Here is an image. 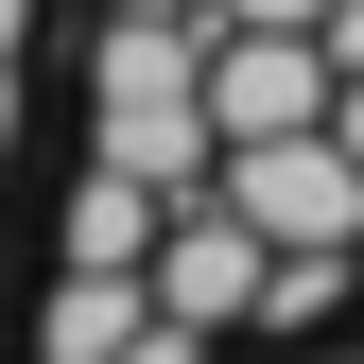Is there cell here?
<instances>
[{"instance_id":"10","label":"cell","mask_w":364,"mask_h":364,"mask_svg":"<svg viewBox=\"0 0 364 364\" xmlns=\"http://www.w3.org/2000/svg\"><path fill=\"white\" fill-rule=\"evenodd\" d=\"M105 18H208V0H105Z\"/></svg>"},{"instance_id":"8","label":"cell","mask_w":364,"mask_h":364,"mask_svg":"<svg viewBox=\"0 0 364 364\" xmlns=\"http://www.w3.org/2000/svg\"><path fill=\"white\" fill-rule=\"evenodd\" d=\"M330 139H347V156H364V70H330Z\"/></svg>"},{"instance_id":"1","label":"cell","mask_w":364,"mask_h":364,"mask_svg":"<svg viewBox=\"0 0 364 364\" xmlns=\"http://www.w3.org/2000/svg\"><path fill=\"white\" fill-rule=\"evenodd\" d=\"M87 156L156 173V191H208L225 122H208V18H105L87 53Z\"/></svg>"},{"instance_id":"7","label":"cell","mask_w":364,"mask_h":364,"mask_svg":"<svg viewBox=\"0 0 364 364\" xmlns=\"http://www.w3.org/2000/svg\"><path fill=\"white\" fill-rule=\"evenodd\" d=\"M208 18H260V35H330V0H208Z\"/></svg>"},{"instance_id":"6","label":"cell","mask_w":364,"mask_h":364,"mask_svg":"<svg viewBox=\"0 0 364 364\" xmlns=\"http://www.w3.org/2000/svg\"><path fill=\"white\" fill-rule=\"evenodd\" d=\"M156 330V278H105V260H53V312H35V364H122Z\"/></svg>"},{"instance_id":"4","label":"cell","mask_w":364,"mask_h":364,"mask_svg":"<svg viewBox=\"0 0 364 364\" xmlns=\"http://www.w3.org/2000/svg\"><path fill=\"white\" fill-rule=\"evenodd\" d=\"M260 295H278V243H260L225 191H208V208L173 191V225H156V312H191V330H243Z\"/></svg>"},{"instance_id":"9","label":"cell","mask_w":364,"mask_h":364,"mask_svg":"<svg viewBox=\"0 0 364 364\" xmlns=\"http://www.w3.org/2000/svg\"><path fill=\"white\" fill-rule=\"evenodd\" d=\"M0 156H18V53H0Z\"/></svg>"},{"instance_id":"11","label":"cell","mask_w":364,"mask_h":364,"mask_svg":"<svg viewBox=\"0 0 364 364\" xmlns=\"http://www.w3.org/2000/svg\"><path fill=\"white\" fill-rule=\"evenodd\" d=\"M18 18H35V0H0V53H18Z\"/></svg>"},{"instance_id":"2","label":"cell","mask_w":364,"mask_h":364,"mask_svg":"<svg viewBox=\"0 0 364 364\" xmlns=\"http://www.w3.org/2000/svg\"><path fill=\"white\" fill-rule=\"evenodd\" d=\"M208 191L243 208L278 260H364V156L330 139V122H295V139H225Z\"/></svg>"},{"instance_id":"3","label":"cell","mask_w":364,"mask_h":364,"mask_svg":"<svg viewBox=\"0 0 364 364\" xmlns=\"http://www.w3.org/2000/svg\"><path fill=\"white\" fill-rule=\"evenodd\" d=\"M208 122H225V139H295V122H330V35L208 18Z\"/></svg>"},{"instance_id":"5","label":"cell","mask_w":364,"mask_h":364,"mask_svg":"<svg viewBox=\"0 0 364 364\" xmlns=\"http://www.w3.org/2000/svg\"><path fill=\"white\" fill-rule=\"evenodd\" d=\"M156 225H173V191H156V173L87 156V173H70V225H53V260H105V278H156Z\"/></svg>"}]
</instances>
